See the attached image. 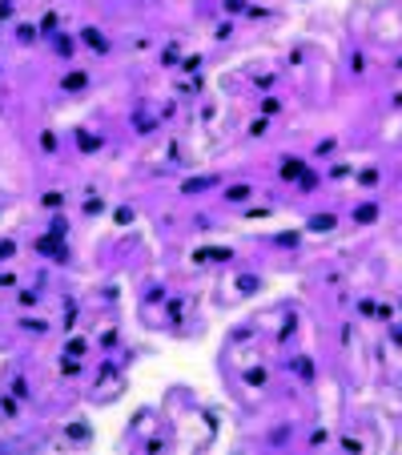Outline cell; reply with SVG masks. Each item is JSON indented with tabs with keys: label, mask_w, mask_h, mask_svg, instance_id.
I'll use <instances>...</instances> for the list:
<instances>
[{
	"label": "cell",
	"mask_w": 402,
	"mask_h": 455,
	"mask_svg": "<svg viewBox=\"0 0 402 455\" xmlns=\"http://www.w3.org/2000/svg\"><path fill=\"white\" fill-rule=\"evenodd\" d=\"M334 226H338V218H334V214H314L310 222H306V230H314V234H330Z\"/></svg>",
	"instance_id": "1"
},
{
	"label": "cell",
	"mask_w": 402,
	"mask_h": 455,
	"mask_svg": "<svg viewBox=\"0 0 402 455\" xmlns=\"http://www.w3.org/2000/svg\"><path fill=\"white\" fill-rule=\"evenodd\" d=\"M205 186H209V177H189V181L181 186V194H197V190H205Z\"/></svg>",
	"instance_id": "5"
},
{
	"label": "cell",
	"mask_w": 402,
	"mask_h": 455,
	"mask_svg": "<svg viewBox=\"0 0 402 455\" xmlns=\"http://www.w3.org/2000/svg\"><path fill=\"white\" fill-rule=\"evenodd\" d=\"M73 354H85V343H81V339H73V343H69V358H73Z\"/></svg>",
	"instance_id": "15"
},
{
	"label": "cell",
	"mask_w": 402,
	"mask_h": 455,
	"mask_svg": "<svg viewBox=\"0 0 402 455\" xmlns=\"http://www.w3.org/2000/svg\"><path fill=\"white\" fill-rule=\"evenodd\" d=\"M81 85H85V73H69L65 77V89H81Z\"/></svg>",
	"instance_id": "10"
},
{
	"label": "cell",
	"mask_w": 402,
	"mask_h": 455,
	"mask_svg": "<svg viewBox=\"0 0 402 455\" xmlns=\"http://www.w3.org/2000/svg\"><path fill=\"white\" fill-rule=\"evenodd\" d=\"M60 202H65V194H56V190H52V194H45V205H48V209H56Z\"/></svg>",
	"instance_id": "11"
},
{
	"label": "cell",
	"mask_w": 402,
	"mask_h": 455,
	"mask_svg": "<svg viewBox=\"0 0 402 455\" xmlns=\"http://www.w3.org/2000/svg\"><path fill=\"white\" fill-rule=\"evenodd\" d=\"M302 169H306V165H302L298 157H286V161H282V177H302Z\"/></svg>",
	"instance_id": "4"
},
{
	"label": "cell",
	"mask_w": 402,
	"mask_h": 455,
	"mask_svg": "<svg viewBox=\"0 0 402 455\" xmlns=\"http://www.w3.org/2000/svg\"><path fill=\"white\" fill-rule=\"evenodd\" d=\"M222 8H225V12H241L245 0H222Z\"/></svg>",
	"instance_id": "13"
},
{
	"label": "cell",
	"mask_w": 402,
	"mask_h": 455,
	"mask_svg": "<svg viewBox=\"0 0 402 455\" xmlns=\"http://www.w3.org/2000/svg\"><path fill=\"white\" fill-rule=\"evenodd\" d=\"M209 258H218V262H233V254H229L225 246H213V250H197V254H193V262H209Z\"/></svg>",
	"instance_id": "2"
},
{
	"label": "cell",
	"mask_w": 402,
	"mask_h": 455,
	"mask_svg": "<svg viewBox=\"0 0 402 455\" xmlns=\"http://www.w3.org/2000/svg\"><path fill=\"white\" fill-rule=\"evenodd\" d=\"M245 379H250V383H254V387H258V383H262V379H266V371H262V367H254V371H250V375H245Z\"/></svg>",
	"instance_id": "14"
},
{
	"label": "cell",
	"mask_w": 402,
	"mask_h": 455,
	"mask_svg": "<svg viewBox=\"0 0 402 455\" xmlns=\"http://www.w3.org/2000/svg\"><path fill=\"white\" fill-rule=\"evenodd\" d=\"M81 149H85V153H92V149H101V137H92V133H81Z\"/></svg>",
	"instance_id": "8"
},
{
	"label": "cell",
	"mask_w": 402,
	"mask_h": 455,
	"mask_svg": "<svg viewBox=\"0 0 402 455\" xmlns=\"http://www.w3.org/2000/svg\"><path fill=\"white\" fill-rule=\"evenodd\" d=\"M374 214H378L374 205H358V209H354V218H358V222H374Z\"/></svg>",
	"instance_id": "9"
},
{
	"label": "cell",
	"mask_w": 402,
	"mask_h": 455,
	"mask_svg": "<svg viewBox=\"0 0 402 455\" xmlns=\"http://www.w3.org/2000/svg\"><path fill=\"white\" fill-rule=\"evenodd\" d=\"M12 254H16V242H0V262L12 258Z\"/></svg>",
	"instance_id": "12"
},
{
	"label": "cell",
	"mask_w": 402,
	"mask_h": 455,
	"mask_svg": "<svg viewBox=\"0 0 402 455\" xmlns=\"http://www.w3.org/2000/svg\"><path fill=\"white\" fill-rule=\"evenodd\" d=\"M81 37H85V45H89V49H97V52H105V49H109V37H101L97 28H85Z\"/></svg>",
	"instance_id": "3"
},
{
	"label": "cell",
	"mask_w": 402,
	"mask_h": 455,
	"mask_svg": "<svg viewBox=\"0 0 402 455\" xmlns=\"http://www.w3.org/2000/svg\"><path fill=\"white\" fill-rule=\"evenodd\" d=\"M250 194H254L250 186H229V194H225V198H229V202H245Z\"/></svg>",
	"instance_id": "7"
},
{
	"label": "cell",
	"mask_w": 402,
	"mask_h": 455,
	"mask_svg": "<svg viewBox=\"0 0 402 455\" xmlns=\"http://www.w3.org/2000/svg\"><path fill=\"white\" fill-rule=\"evenodd\" d=\"M237 290H241V294H254V290H258V278H254V274H241V278H237Z\"/></svg>",
	"instance_id": "6"
}]
</instances>
